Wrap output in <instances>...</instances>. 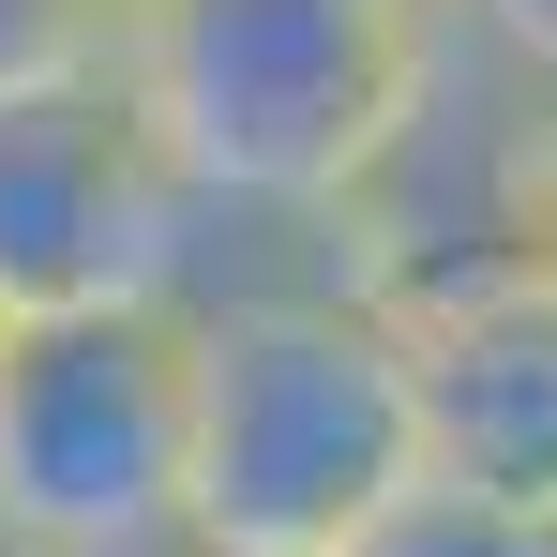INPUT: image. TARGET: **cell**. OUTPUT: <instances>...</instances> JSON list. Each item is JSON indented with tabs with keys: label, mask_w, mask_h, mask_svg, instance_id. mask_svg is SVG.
I'll list each match as a JSON object with an SVG mask.
<instances>
[{
	"label": "cell",
	"mask_w": 557,
	"mask_h": 557,
	"mask_svg": "<svg viewBox=\"0 0 557 557\" xmlns=\"http://www.w3.org/2000/svg\"><path fill=\"white\" fill-rule=\"evenodd\" d=\"M196 347V557H362L422 482V347L332 257H226Z\"/></svg>",
	"instance_id": "cell-1"
},
{
	"label": "cell",
	"mask_w": 557,
	"mask_h": 557,
	"mask_svg": "<svg viewBox=\"0 0 557 557\" xmlns=\"http://www.w3.org/2000/svg\"><path fill=\"white\" fill-rule=\"evenodd\" d=\"M106 46L196 211L226 226V257H317L392 182L453 61V15L437 0H136Z\"/></svg>",
	"instance_id": "cell-2"
},
{
	"label": "cell",
	"mask_w": 557,
	"mask_h": 557,
	"mask_svg": "<svg viewBox=\"0 0 557 557\" xmlns=\"http://www.w3.org/2000/svg\"><path fill=\"white\" fill-rule=\"evenodd\" d=\"M0 557H196L182 301L0 332Z\"/></svg>",
	"instance_id": "cell-3"
},
{
	"label": "cell",
	"mask_w": 557,
	"mask_h": 557,
	"mask_svg": "<svg viewBox=\"0 0 557 557\" xmlns=\"http://www.w3.org/2000/svg\"><path fill=\"white\" fill-rule=\"evenodd\" d=\"M226 272V226L166 166L121 46L0 106V332L15 317H166Z\"/></svg>",
	"instance_id": "cell-4"
},
{
	"label": "cell",
	"mask_w": 557,
	"mask_h": 557,
	"mask_svg": "<svg viewBox=\"0 0 557 557\" xmlns=\"http://www.w3.org/2000/svg\"><path fill=\"white\" fill-rule=\"evenodd\" d=\"M407 347H422V453H437V482L557 528V272L512 257V272L437 286V301H407Z\"/></svg>",
	"instance_id": "cell-5"
},
{
	"label": "cell",
	"mask_w": 557,
	"mask_h": 557,
	"mask_svg": "<svg viewBox=\"0 0 557 557\" xmlns=\"http://www.w3.org/2000/svg\"><path fill=\"white\" fill-rule=\"evenodd\" d=\"M362 557H557L543 512H497V497H453V482H422L392 528H376Z\"/></svg>",
	"instance_id": "cell-6"
},
{
	"label": "cell",
	"mask_w": 557,
	"mask_h": 557,
	"mask_svg": "<svg viewBox=\"0 0 557 557\" xmlns=\"http://www.w3.org/2000/svg\"><path fill=\"white\" fill-rule=\"evenodd\" d=\"M106 0H0V106L46 91V76H76V61H106Z\"/></svg>",
	"instance_id": "cell-7"
},
{
	"label": "cell",
	"mask_w": 557,
	"mask_h": 557,
	"mask_svg": "<svg viewBox=\"0 0 557 557\" xmlns=\"http://www.w3.org/2000/svg\"><path fill=\"white\" fill-rule=\"evenodd\" d=\"M437 15H453L467 46H497L512 76H543V91H557V0H437Z\"/></svg>",
	"instance_id": "cell-8"
},
{
	"label": "cell",
	"mask_w": 557,
	"mask_h": 557,
	"mask_svg": "<svg viewBox=\"0 0 557 557\" xmlns=\"http://www.w3.org/2000/svg\"><path fill=\"white\" fill-rule=\"evenodd\" d=\"M528 257L557 272V151H543V226H528Z\"/></svg>",
	"instance_id": "cell-9"
},
{
	"label": "cell",
	"mask_w": 557,
	"mask_h": 557,
	"mask_svg": "<svg viewBox=\"0 0 557 557\" xmlns=\"http://www.w3.org/2000/svg\"><path fill=\"white\" fill-rule=\"evenodd\" d=\"M106 15H136V0H106Z\"/></svg>",
	"instance_id": "cell-10"
}]
</instances>
